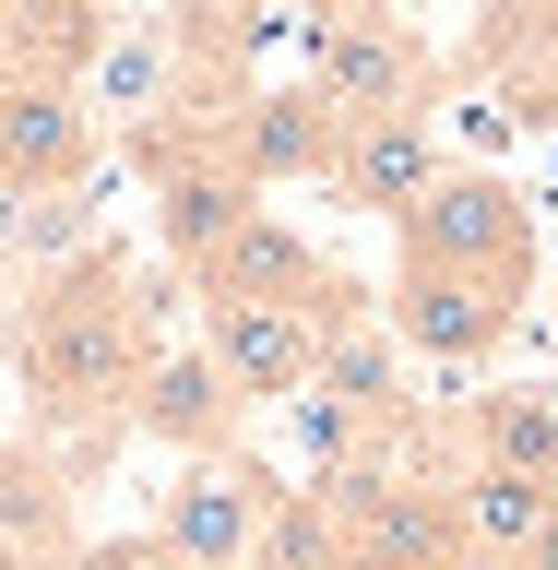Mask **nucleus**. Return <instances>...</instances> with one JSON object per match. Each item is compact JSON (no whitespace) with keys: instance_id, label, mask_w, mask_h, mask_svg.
Masks as SVG:
<instances>
[{"instance_id":"1","label":"nucleus","mask_w":558,"mask_h":570,"mask_svg":"<svg viewBox=\"0 0 558 570\" xmlns=\"http://www.w3.org/2000/svg\"><path fill=\"white\" fill-rule=\"evenodd\" d=\"M155 333H143V297H119V262L84 249L71 274H48V297L25 309V392L48 428H96V416H131V381Z\"/></svg>"},{"instance_id":"2","label":"nucleus","mask_w":558,"mask_h":570,"mask_svg":"<svg viewBox=\"0 0 558 570\" xmlns=\"http://www.w3.org/2000/svg\"><path fill=\"white\" fill-rule=\"evenodd\" d=\"M392 274H476V285H535V203L499 167H440L428 203L392 226Z\"/></svg>"},{"instance_id":"3","label":"nucleus","mask_w":558,"mask_h":570,"mask_svg":"<svg viewBox=\"0 0 558 570\" xmlns=\"http://www.w3.org/2000/svg\"><path fill=\"white\" fill-rule=\"evenodd\" d=\"M345 321H369V309H356V285H345V297H321V309H285V297H226V309H203V356L226 368V392H238L249 416H262V404H297V392H310L321 345H333Z\"/></svg>"},{"instance_id":"4","label":"nucleus","mask_w":558,"mask_h":570,"mask_svg":"<svg viewBox=\"0 0 558 570\" xmlns=\"http://www.w3.org/2000/svg\"><path fill=\"white\" fill-rule=\"evenodd\" d=\"M190 71H203V48L167 12H119L107 48L84 60V107H96L107 142H155L167 119H190Z\"/></svg>"},{"instance_id":"5","label":"nucleus","mask_w":558,"mask_h":570,"mask_svg":"<svg viewBox=\"0 0 558 570\" xmlns=\"http://www.w3.org/2000/svg\"><path fill=\"white\" fill-rule=\"evenodd\" d=\"M107 155L84 83H48V71H0V190H84Z\"/></svg>"},{"instance_id":"6","label":"nucleus","mask_w":558,"mask_h":570,"mask_svg":"<svg viewBox=\"0 0 558 570\" xmlns=\"http://www.w3.org/2000/svg\"><path fill=\"white\" fill-rule=\"evenodd\" d=\"M262 499H274V475L249 452L226 463H178V488L155 499V547H167V570H249V534H262Z\"/></svg>"},{"instance_id":"7","label":"nucleus","mask_w":558,"mask_h":570,"mask_svg":"<svg viewBox=\"0 0 558 570\" xmlns=\"http://www.w3.org/2000/svg\"><path fill=\"white\" fill-rule=\"evenodd\" d=\"M428 48L392 12H321V60H310V96L333 107V119H381V107H428Z\"/></svg>"},{"instance_id":"8","label":"nucleus","mask_w":558,"mask_h":570,"mask_svg":"<svg viewBox=\"0 0 558 570\" xmlns=\"http://www.w3.org/2000/svg\"><path fill=\"white\" fill-rule=\"evenodd\" d=\"M440 167H452V155H440V119H428V107H381V119H345V131H333L321 190L356 203V214H381V226H404Z\"/></svg>"},{"instance_id":"9","label":"nucleus","mask_w":558,"mask_h":570,"mask_svg":"<svg viewBox=\"0 0 558 570\" xmlns=\"http://www.w3.org/2000/svg\"><path fill=\"white\" fill-rule=\"evenodd\" d=\"M131 428H143V440H167L178 463H226L249 440V404L226 392V368H214L203 345H155V356H143V381H131Z\"/></svg>"},{"instance_id":"10","label":"nucleus","mask_w":558,"mask_h":570,"mask_svg":"<svg viewBox=\"0 0 558 570\" xmlns=\"http://www.w3.org/2000/svg\"><path fill=\"white\" fill-rule=\"evenodd\" d=\"M511 321H523L511 285H476V274H392L381 333H392V345H417V356H440V368H488V356L511 345Z\"/></svg>"},{"instance_id":"11","label":"nucleus","mask_w":558,"mask_h":570,"mask_svg":"<svg viewBox=\"0 0 558 570\" xmlns=\"http://www.w3.org/2000/svg\"><path fill=\"white\" fill-rule=\"evenodd\" d=\"M321 499H333V523H345V559H356V570H440V559L463 547L428 475H333Z\"/></svg>"},{"instance_id":"12","label":"nucleus","mask_w":558,"mask_h":570,"mask_svg":"<svg viewBox=\"0 0 558 570\" xmlns=\"http://www.w3.org/2000/svg\"><path fill=\"white\" fill-rule=\"evenodd\" d=\"M333 107L310 96V83H274V96H238L214 107V142H226V167L249 178V190H274V178H321L333 167Z\"/></svg>"},{"instance_id":"13","label":"nucleus","mask_w":558,"mask_h":570,"mask_svg":"<svg viewBox=\"0 0 558 570\" xmlns=\"http://www.w3.org/2000/svg\"><path fill=\"white\" fill-rule=\"evenodd\" d=\"M226 297H285V309H321V297H345V274H333L310 238H285L274 214H249L238 238H226V262L203 274V309H226Z\"/></svg>"},{"instance_id":"14","label":"nucleus","mask_w":558,"mask_h":570,"mask_svg":"<svg viewBox=\"0 0 558 570\" xmlns=\"http://www.w3.org/2000/svg\"><path fill=\"white\" fill-rule=\"evenodd\" d=\"M440 511H452L463 547H488V559H523L535 534L558 523V488H535V475H488V463H463V475H440Z\"/></svg>"},{"instance_id":"15","label":"nucleus","mask_w":558,"mask_h":570,"mask_svg":"<svg viewBox=\"0 0 558 570\" xmlns=\"http://www.w3.org/2000/svg\"><path fill=\"white\" fill-rule=\"evenodd\" d=\"M107 0H0V48L12 71H48V83H84V60L107 48Z\"/></svg>"},{"instance_id":"16","label":"nucleus","mask_w":558,"mask_h":570,"mask_svg":"<svg viewBox=\"0 0 558 570\" xmlns=\"http://www.w3.org/2000/svg\"><path fill=\"white\" fill-rule=\"evenodd\" d=\"M463 463L558 488V404H547V392H476V416H463Z\"/></svg>"},{"instance_id":"17","label":"nucleus","mask_w":558,"mask_h":570,"mask_svg":"<svg viewBox=\"0 0 558 570\" xmlns=\"http://www.w3.org/2000/svg\"><path fill=\"white\" fill-rule=\"evenodd\" d=\"M249 570H356L333 499H321V488H274V499H262V534H249Z\"/></svg>"},{"instance_id":"18","label":"nucleus","mask_w":558,"mask_h":570,"mask_svg":"<svg viewBox=\"0 0 558 570\" xmlns=\"http://www.w3.org/2000/svg\"><path fill=\"white\" fill-rule=\"evenodd\" d=\"M0 238H12V262H48V274H71V262L96 249V203H84V190H25Z\"/></svg>"},{"instance_id":"19","label":"nucleus","mask_w":558,"mask_h":570,"mask_svg":"<svg viewBox=\"0 0 558 570\" xmlns=\"http://www.w3.org/2000/svg\"><path fill=\"white\" fill-rule=\"evenodd\" d=\"M48 570H167V547L155 534H96V547H60Z\"/></svg>"},{"instance_id":"20","label":"nucleus","mask_w":558,"mask_h":570,"mask_svg":"<svg viewBox=\"0 0 558 570\" xmlns=\"http://www.w3.org/2000/svg\"><path fill=\"white\" fill-rule=\"evenodd\" d=\"M523 119H535V131H558V48L523 71Z\"/></svg>"},{"instance_id":"21","label":"nucleus","mask_w":558,"mask_h":570,"mask_svg":"<svg viewBox=\"0 0 558 570\" xmlns=\"http://www.w3.org/2000/svg\"><path fill=\"white\" fill-rule=\"evenodd\" d=\"M440 570H523V559H488V547H452Z\"/></svg>"},{"instance_id":"22","label":"nucleus","mask_w":558,"mask_h":570,"mask_svg":"<svg viewBox=\"0 0 558 570\" xmlns=\"http://www.w3.org/2000/svg\"><path fill=\"white\" fill-rule=\"evenodd\" d=\"M523 570H558V523H547V534H535V547H523Z\"/></svg>"},{"instance_id":"23","label":"nucleus","mask_w":558,"mask_h":570,"mask_svg":"<svg viewBox=\"0 0 558 570\" xmlns=\"http://www.w3.org/2000/svg\"><path fill=\"white\" fill-rule=\"evenodd\" d=\"M0 570H36V559H25V547H12V534H0Z\"/></svg>"},{"instance_id":"24","label":"nucleus","mask_w":558,"mask_h":570,"mask_svg":"<svg viewBox=\"0 0 558 570\" xmlns=\"http://www.w3.org/2000/svg\"><path fill=\"white\" fill-rule=\"evenodd\" d=\"M547 203H558V131H547Z\"/></svg>"},{"instance_id":"25","label":"nucleus","mask_w":558,"mask_h":570,"mask_svg":"<svg viewBox=\"0 0 558 570\" xmlns=\"http://www.w3.org/2000/svg\"><path fill=\"white\" fill-rule=\"evenodd\" d=\"M0 71H12V48H0Z\"/></svg>"},{"instance_id":"26","label":"nucleus","mask_w":558,"mask_h":570,"mask_svg":"<svg viewBox=\"0 0 558 570\" xmlns=\"http://www.w3.org/2000/svg\"><path fill=\"white\" fill-rule=\"evenodd\" d=\"M190 12H203V0H190Z\"/></svg>"}]
</instances>
